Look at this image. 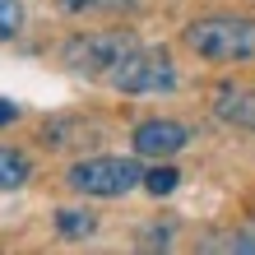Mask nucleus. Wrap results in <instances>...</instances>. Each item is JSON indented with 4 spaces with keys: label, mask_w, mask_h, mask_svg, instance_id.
I'll list each match as a JSON object with an SVG mask.
<instances>
[{
    "label": "nucleus",
    "mask_w": 255,
    "mask_h": 255,
    "mask_svg": "<svg viewBox=\"0 0 255 255\" xmlns=\"http://www.w3.org/2000/svg\"><path fill=\"white\" fill-rule=\"evenodd\" d=\"M70 14H121V9H134L139 0H61Z\"/></svg>",
    "instance_id": "9d476101"
},
{
    "label": "nucleus",
    "mask_w": 255,
    "mask_h": 255,
    "mask_svg": "<svg viewBox=\"0 0 255 255\" xmlns=\"http://www.w3.org/2000/svg\"><path fill=\"white\" fill-rule=\"evenodd\" d=\"M214 116L223 126H237V130H255V88L246 84H223L214 93Z\"/></svg>",
    "instance_id": "423d86ee"
},
{
    "label": "nucleus",
    "mask_w": 255,
    "mask_h": 255,
    "mask_svg": "<svg viewBox=\"0 0 255 255\" xmlns=\"http://www.w3.org/2000/svg\"><path fill=\"white\" fill-rule=\"evenodd\" d=\"M14 121H19V107L9 98H0V126H14Z\"/></svg>",
    "instance_id": "ddd939ff"
},
{
    "label": "nucleus",
    "mask_w": 255,
    "mask_h": 255,
    "mask_svg": "<svg viewBox=\"0 0 255 255\" xmlns=\"http://www.w3.org/2000/svg\"><path fill=\"white\" fill-rule=\"evenodd\" d=\"M65 186L74 195H93V200H116L134 186H144V167L134 158H84L65 172Z\"/></svg>",
    "instance_id": "7ed1b4c3"
},
{
    "label": "nucleus",
    "mask_w": 255,
    "mask_h": 255,
    "mask_svg": "<svg viewBox=\"0 0 255 255\" xmlns=\"http://www.w3.org/2000/svg\"><path fill=\"white\" fill-rule=\"evenodd\" d=\"M98 228V218L88 214V209H61V214H56V232L61 237H88Z\"/></svg>",
    "instance_id": "1a4fd4ad"
},
{
    "label": "nucleus",
    "mask_w": 255,
    "mask_h": 255,
    "mask_svg": "<svg viewBox=\"0 0 255 255\" xmlns=\"http://www.w3.org/2000/svg\"><path fill=\"white\" fill-rule=\"evenodd\" d=\"M186 47L214 65H255V19L246 14H209L186 23Z\"/></svg>",
    "instance_id": "f257e3e1"
},
{
    "label": "nucleus",
    "mask_w": 255,
    "mask_h": 255,
    "mask_svg": "<svg viewBox=\"0 0 255 255\" xmlns=\"http://www.w3.org/2000/svg\"><path fill=\"white\" fill-rule=\"evenodd\" d=\"M23 33V0H0V42Z\"/></svg>",
    "instance_id": "9b49d317"
},
{
    "label": "nucleus",
    "mask_w": 255,
    "mask_h": 255,
    "mask_svg": "<svg viewBox=\"0 0 255 255\" xmlns=\"http://www.w3.org/2000/svg\"><path fill=\"white\" fill-rule=\"evenodd\" d=\"M186 139H190V130L181 121H144V126H134L130 148L139 158H172L176 148H186Z\"/></svg>",
    "instance_id": "39448f33"
},
{
    "label": "nucleus",
    "mask_w": 255,
    "mask_h": 255,
    "mask_svg": "<svg viewBox=\"0 0 255 255\" xmlns=\"http://www.w3.org/2000/svg\"><path fill=\"white\" fill-rule=\"evenodd\" d=\"M176 186H181V172H176V167H153V172H144V190H148V195H172Z\"/></svg>",
    "instance_id": "f8f14e48"
},
{
    "label": "nucleus",
    "mask_w": 255,
    "mask_h": 255,
    "mask_svg": "<svg viewBox=\"0 0 255 255\" xmlns=\"http://www.w3.org/2000/svg\"><path fill=\"white\" fill-rule=\"evenodd\" d=\"M28 176H33V162H28L19 148L0 144V190H19Z\"/></svg>",
    "instance_id": "0eeeda50"
},
{
    "label": "nucleus",
    "mask_w": 255,
    "mask_h": 255,
    "mask_svg": "<svg viewBox=\"0 0 255 255\" xmlns=\"http://www.w3.org/2000/svg\"><path fill=\"white\" fill-rule=\"evenodd\" d=\"M204 251H246V255H255V218L237 223V232H228V237H209Z\"/></svg>",
    "instance_id": "6e6552de"
},
{
    "label": "nucleus",
    "mask_w": 255,
    "mask_h": 255,
    "mask_svg": "<svg viewBox=\"0 0 255 255\" xmlns=\"http://www.w3.org/2000/svg\"><path fill=\"white\" fill-rule=\"evenodd\" d=\"M139 47L134 33H121V28H107V33H74L61 47V65L84 74V79H112V70L126 61V56Z\"/></svg>",
    "instance_id": "f03ea898"
},
{
    "label": "nucleus",
    "mask_w": 255,
    "mask_h": 255,
    "mask_svg": "<svg viewBox=\"0 0 255 255\" xmlns=\"http://www.w3.org/2000/svg\"><path fill=\"white\" fill-rule=\"evenodd\" d=\"M116 93H172L176 88V65L167 51H153V47H134L121 65L112 70L107 79Z\"/></svg>",
    "instance_id": "20e7f679"
}]
</instances>
